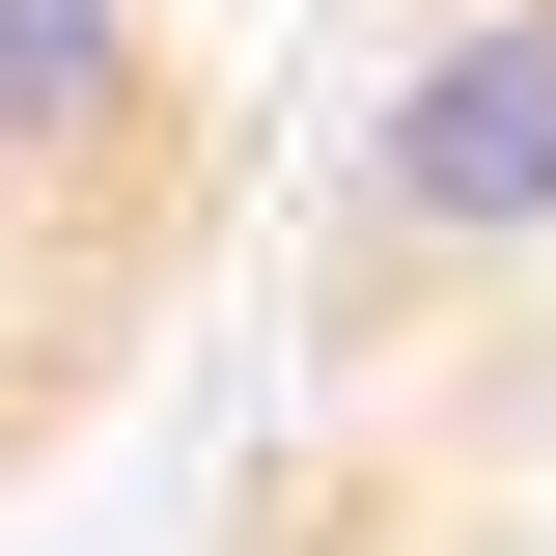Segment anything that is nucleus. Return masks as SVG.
I'll return each instance as SVG.
<instances>
[{
	"label": "nucleus",
	"mask_w": 556,
	"mask_h": 556,
	"mask_svg": "<svg viewBox=\"0 0 556 556\" xmlns=\"http://www.w3.org/2000/svg\"><path fill=\"white\" fill-rule=\"evenodd\" d=\"M362 0H0V501L251 278Z\"/></svg>",
	"instance_id": "f03ea898"
},
{
	"label": "nucleus",
	"mask_w": 556,
	"mask_h": 556,
	"mask_svg": "<svg viewBox=\"0 0 556 556\" xmlns=\"http://www.w3.org/2000/svg\"><path fill=\"white\" fill-rule=\"evenodd\" d=\"M251 251L278 417L195 556H556V0H362Z\"/></svg>",
	"instance_id": "f257e3e1"
}]
</instances>
